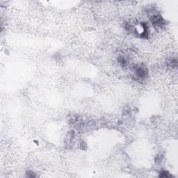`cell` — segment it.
<instances>
[{
	"instance_id": "obj_1",
	"label": "cell",
	"mask_w": 178,
	"mask_h": 178,
	"mask_svg": "<svg viewBox=\"0 0 178 178\" xmlns=\"http://www.w3.org/2000/svg\"><path fill=\"white\" fill-rule=\"evenodd\" d=\"M134 78L137 79L138 81H142L147 77V70L144 65L138 64L133 68Z\"/></svg>"
},
{
	"instance_id": "obj_4",
	"label": "cell",
	"mask_w": 178,
	"mask_h": 178,
	"mask_svg": "<svg viewBox=\"0 0 178 178\" xmlns=\"http://www.w3.org/2000/svg\"><path fill=\"white\" fill-rule=\"evenodd\" d=\"M159 177L167 178V177H171V175H169L168 173L166 172V171H162V172L160 173V175H159Z\"/></svg>"
},
{
	"instance_id": "obj_2",
	"label": "cell",
	"mask_w": 178,
	"mask_h": 178,
	"mask_svg": "<svg viewBox=\"0 0 178 178\" xmlns=\"http://www.w3.org/2000/svg\"><path fill=\"white\" fill-rule=\"evenodd\" d=\"M150 21L151 23L155 26H160V27H162V26L166 24V22L164 20V18L161 16H159V15H154V16H151Z\"/></svg>"
},
{
	"instance_id": "obj_3",
	"label": "cell",
	"mask_w": 178,
	"mask_h": 178,
	"mask_svg": "<svg viewBox=\"0 0 178 178\" xmlns=\"http://www.w3.org/2000/svg\"><path fill=\"white\" fill-rule=\"evenodd\" d=\"M118 61H119V63H120V65H121L122 66H123V67L126 66V65H127V63H128L127 58H126L125 56H122L119 57Z\"/></svg>"
}]
</instances>
